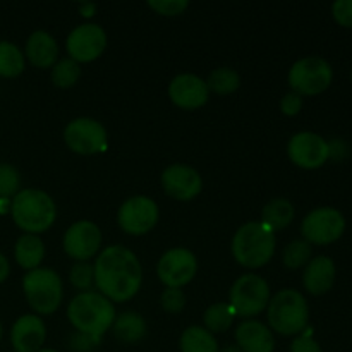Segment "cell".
I'll return each mask as SVG.
<instances>
[{
  "instance_id": "cell-1",
  "label": "cell",
  "mask_w": 352,
  "mask_h": 352,
  "mask_svg": "<svg viewBox=\"0 0 352 352\" xmlns=\"http://www.w3.org/2000/svg\"><path fill=\"white\" fill-rule=\"evenodd\" d=\"M93 268L95 285L109 301H129L138 294L143 282L140 260L124 246L105 248Z\"/></svg>"
},
{
  "instance_id": "cell-2",
  "label": "cell",
  "mask_w": 352,
  "mask_h": 352,
  "mask_svg": "<svg viewBox=\"0 0 352 352\" xmlns=\"http://www.w3.org/2000/svg\"><path fill=\"white\" fill-rule=\"evenodd\" d=\"M67 316L79 333L102 339L116 322V308L105 296L88 291L78 294L69 302Z\"/></svg>"
},
{
  "instance_id": "cell-3",
  "label": "cell",
  "mask_w": 352,
  "mask_h": 352,
  "mask_svg": "<svg viewBox=\"0 0 352 352\" xmlns=\"http://www.w3.org/2000/svg\"><path fill=\"white\" fill-rule=\"evenodd\" d=\"M10 215L16 226L26 234H40L52 227L57 208L50 196L40 189H23L10 203Z\"/></svg>"
},
{
  "instance_id": "cell-4",
  "label": "cell",
  "mask_w": 352,
  "mask_h": 352,
  "mask_svg": "<svg viewBox=\"0 0 352 352\" xmlns=\"http://www.w3.org/2000/svg\"><path fill=\"white\" fill-rule=\"evenodd\" d=\"M272 330L285 337L301 336L308 329L309 308L305 296L294 289H284L267 306Z\"/></svg>"
},
{
  "instance_id": "cell-5",
  "label": "cell",
  "mask_w": 352,
  "mask_h": 352,
  "mask_svg": "<svg viewBox=\"0 0 352 352\" xmlns=\"http://www.w3.org/2000/svg\"><path fill=\"white\" fill-rule=\"evenodd\" d=\"M275 253V234L261 222H248L234 234L232 254L246 268L265 267Z\"/></svg>"
},
{
  "instance_id": "cell-6",
  "label": "cell",
  "mask_w": 352,
  "mask_h": 352,
  "mask_svg": "<svg viewBox=\"0 0 352 352\" xmlns=\"http://www.w3.org/2000/svg\"><path fill=\"white\" fill-rule=\"evenodd\" d=\"M26 301L38 315H52L57 311L64 298L62 280L57 272L50 268H34L23 278Z\"/></svg>"
},
{
  "instance_id": "cell-7",
  "label": "cell",
  "mask_w": 352,
  "mask_h": 352,
  "mask_svg": "<svg viewBox=\"0 0 352 352\" xmlns=\"http://www.w3.org/2000/svg\"><path fill=\"white\" fill-rule=\"evenodd\" d=\"M333 79V69L325 58L305 57L289 71V85L301 96H315L325 91Z\"/></svg>"
},
{
  "instance_id": "cell-8",
  "label": "cell",
  "mask_w": 352,
  "mask_h": 352,
  "mask_svg": "<svg viewBox=\"0 0 352 352\" xmlns=\"http://www.w3.org/2000/svg\"><path fill=\"white\" fill-rule=\"evenodd\" d=\"M229 296L230 306L236 315L251 318L267 309L270 302V287L260 275L248 274L234 282Z\"/></svg>"
},
{
  "instance_id": "cell-9",
  "label": "cell",
  "mask_w": 352,
  "mask_h": 352,
  "mask_svg": "<svg viewBox=\"0 0 352 352\" xmlns=\"http://www.w3.org/2000/svg\"><path fill=\"white\" fill-rule=\"evenodd\" d=\"M344 230H346V219L339 210L332 206H320L313 210L301 223V234L306 243L318 244V246L339 241Z\"/></svg>"
},
{
  "instance_id": "cell-10",
  "label": "cell",
  "mask_w": 352,
  "mask_h": 352,
  "mask_svg": "<svg viewBox=\"0 0 352 352\" xmlns=\"http://www.w3.org/2000/svg\"><path fill=\"white\" fill-rule=\"evenodd\" d=\"M64 141L74 153L95 155L107 148V131L98 120L79 117L65 126Z\"/></svg>"
},
{
  "instance_id": "cell-11",
  "label": "cell",
  "mask_w": 352,
  "mask_h": 352,
  "mask_svg": "<svg viewBox=\"0 0 352 352\" xmlns=\"http://www.w3.org/2000/svg\"><path fill=\"white\" fill-rule=\"evenodd\" d=\"M287 155L292 164L298 167L315 170L327 164L330 158V148L320 134L305 131V133L294 134L289 140Z\"/></svg>"
},
{
  "instance_id": "cell-12",
  "label": "cell",
  "mask_w": 352,
  "mask_h": 352,
  "mask_svg": "<svg viewBox=\"0 0 352 352\" xmlns=\"http://www.w3.org/2000/svg\"><path fill=\"white\" fill-rule=\"evenodd\" d=\"M120 229L131 236H143L150 232L158 222V206L146 196H134L122 203L119 210Z\"/></svg>"
},
{
  "instance_id": "cell-13",
  "label": "cell",
  "mask_w": 352,
  "mask_h": 352,
  "mask_svg": "<svg viewBox=\"0 0 352 352\" xmlns=\"http://www.w3.org/2000/svg\"><path fill=\"white\" fill-rule=\"evenodd\" d=\"M198 272V261L196 256L186 248H174L168 250L160 258L157 267L158 278L167 287L181 289L182 285L189 284Z\"/></svg>"
},
{
  "instance_id": "cell-14",
  "label": "cell",
  "mask_w": 352,
  "mask_h": 352,
  "mask_svg": "<svg viewBox=\"0 0 352 352\" xmlns=\"http://www.w3.org/2000/svg\"><path fill=\"white\" fill-rule=\"evenodd\" d=\"M65 47L78 64L96 60L107 48V33L98 24H81L69 33Z\"/></svg>"
},
{
  "instance_id": "cell-15",
  "label": "cell",
  "mask_w": 352,
  "mask_h": 352,
  "mask_svg": "<svg viewBox=\"0 0 352 352\" xmlns=\"http://www.w3.org/2000/svg\"><path fill=\"white\" fill-rule=\"evenodd\" d=\"M102 246V232L89 220L72 223L64 236V251L76 261H86L95 256Z\"/></svg>"
},
{
  "instance_id": "cell-16",
  "label": "cell",
  "mask_w": 352,
  "mask_h": 352,
  "mask_svg": "<svg viewBox=\"0 0 352 352\" xmlns=\"http://www.w3.org/2000/svg\"><path fill=\"white\" fill-rule=\"evenodd\" d=\"M162 188L177 201H189L201 192L203 179L189 165L175 164L162 172Z\"/></svg>"
},
{
  "instance_id": "cell-17",
  "label": "cell",
  "mask_w": 352,
  "mask_h": 352,
  "mask_svg": "<svg viewBox=\"0 0 352 352\" xmlns=\"http://www.w3.org/2000/svg\"><path fill=\"white\" fill-rule=\"evenodd\" d=\"M168 96L179 109L196 110L208 102V86L206 81L195 74H181L172 79L168 86Z\"/></svg>"
},
{
  "instance_id": "cell-18",
  "label": "cell",
  "mask_w": 352,
  "mask_h": 352,
  "mask_svg": "<svg viewBox=\"0 0 352 352\" xmlns=\"http://www.w3.org/2000/svg\"><path fill=\"white\" fill-rule=\"evenodd\" d=\"M47 337V329L40 316L23 315L10 330V344L16 352H38Z\"/></svg>"
},
{
  "instance_id": "cell-19",
  "label": "cell",
  "mask_w": 352,
  "mask_h": 352,
  "mask_svg": "<svg viewBox=\"0 0 352 352\" xmlns=\"http://www.w3.org/2000/svg\"><path fill=\"white\" fill-rule=\"evenodd\" d=\"M336 263L329 256H316L309 260L302 274L305 289L313 296L327 294L336 284Z\"/></svg>"
},
{
  "instance_id": "cell-20",
  "label": "cell",
  "mask_w": 352,
  "mask_h": 352,
  "mask_svg": "<svg viewBox=\"0 0 352 352\" xmlns=\"http://www.w3.org/2000/svg\"><path fill=\"white\" fill-rule=\"evenodd\" d=\"M236 340L243 352H274L275 349L272 330L256 320L241 323L236 330Z\"/></svg>"
},
{
  "instance_id": "cell-21",
  "label": "cell",
  "mask_w": 352,
  "mask_h": 352,
  "mask_svg": "<svg viewBox=\"0 0 352 352\" xmlns=\"http://www.w3.org/2000/svg\"><path fill=\"white\" fill-rule=\"evenodd\" d=\"M58 47L57 41L47 31H34L26 41V57L34 67H52L57 60Z\"/></svg>"
},
{
  "instance_id": "cell-22",
  "label": "cell",
  "mask_w": 352,
  "mask_h": 352,
  "mask_svg": "<svg viewBox=\"0 0 352 352\" xmlns=\"http://www.w3.org/2000/svg\"><path fill=\"white\" fill-rule=\"evenodd\" d=\"M14 258L24 270L31 272L40 268V263L45 258L43 241L34 234H23L14 246Z\"/></svg>"
},
{
  "instance_id": "cell-23",
  "label": "cell",
  "mask_w": 352,
  "mask_h": 352,
  "mask_svg": "<svg viewBox=\"0 0 352 352\" xmlns=\"http://www.w3.org/2000/svg\"><path fill=\"white\" fill-rule=\"evenodd\" d=\"M113 336L124 344H136L146 336L148 327L140 313L126 311L120 316H116L113 322Z\"/></svg>"
},
{
  "instance_id": "cell-24",
  "label": "cell",
  "mask_w": 352,
  "mask_h": 352,
  "mask_svg": "<svg viewBox=\"0 0 352 352\" xmlns=\"http://www.w3.org/2000/svg\"><path fill=\"white\" fill-rule=\"evenodd\" d=\"M294 206H292L291 201L284 198H275L268 201L267 206L263 208L261 223L267 229H270L272 232H277V230H282L287 226H291V222L294 220Z\"/></svg>"
},
{
  "instance_id": "cell-25",
  "label": "cell",
  "mask_w": 352,
  "mask_h": 352,
  "mask_svg": "<svg viewBox=\"0 0 352 352\" xmlns=\"http://www.w3.org/2000/svg\"><path fill=\"white\" fill-rule=\"evenodd\" d=\"M182 352H219L215 336L198 325L188 327L181 336Z\"/></svg>"
},
{
  "instance_id": "cell-26",
  "label": "cell",
  "mask_w": 352,
  "mask_h": 352,
  "mask_svg": "<svg viewBox=\"0 0 352 352\" xmlns=\"http://www.w3.org/2000/svg\"><path fill=\"white\" fill-rule=\"evenodd\" d=\"M236 311L232 306L227 302H217V305L210 306L205 311L203 322H205V329L212 333H222L230 329V325L236 320Z\"/></svg>"
},
{
  "instance_id": "cell-27",
  "label": "cell",
  "mask_w": 352,
  "mask_h": 352,
  "mask_svg": "<svg viewBox=\"0 0 352 352\" xmlns=\"http://www.w3.org/2000/svg\"><path fill=\"white\" fill-rule=\"evenodd\" d=\"M24 71V54L10 41H0V76L17 78Z\"/></svg>"
},
{
  "instance_id": "cell-28",
  "label": "cell",
  "mask_w": 352,
  "mask_h": 352,
  "mask_svg": "<svg viewBox=\"0 0 352 352\" xmlns=\"http://www.w3.org/2000/svg\"><path fill=\"white\" fill-rule=\"evenodd\" d=\"M241 85V78L234 69L230 67H220L210 74L206 86L208 91L217 93V95H230L236 91Z\"/></svg>"
},
{
  "instance_id": "cell-29",
  "label": "cell",
  "mask_w": 352,
  "mask_h": 352,
  "mask_svg": "<svg viewBox=\"0 0 352 352\" xmlns=\"http://www.w3.org/2000/svg\"><path fill=\"white\" fill-rule=\"evenodd\" d=\"M81 76V67L72 58H64L52 67V82L58 88H71L78 82Z\"/></svg>"
},
{
  "instance_id": "cell-30",
  "label": "cell",
  "mask_w": 352,
  "mask_h": 352,
  "mask_svg": "<svg viewBox=\"0 0 352 352\" xmlns=\"http://www.w3.org/2000/svg\"><path fill=\"white\" fill-rule=\"evenodd\" d=\"M282 260L284 265L291 270H298V268L306 267L311 260V244L306 243L305 239L301 241H292L291 244H287L282 254Z\"/></svg>"
},
{
  "instance_id": "cell-31",
  "label": "cell",
  "mask_w": 352,
  "mask_h": 352,
  "mask_svg": "<svg viewBox=\"0 0 352 352\" xmlns=\"http://www.w3.org/2000/svg\"><path fill=\"white\" fill-rule=\"evenodd\" d=\"M21 175L16 167L0 164V199H9L19 192Z\"/></svg>"
},
{
  "instance_id": "cell-32",
  "label": "cell",
  "mask_w": 352,
  "mask_h": 352,
  "mask_svg": "<svg viewBox=\"0 0 352 352\" xmlns=\"http://www.w3.org/2000/svg\"><path fill=\"white\" fill-rule=\"evenodd\" d=\"M69 278H71V284L76 289L88 292L95 284V268L88 261H76L74 267L71 268Z\"/></svg>"
},
{
  "instance_id": "cell-33",
  "label": "cell",
  "mask_w": 352,
  "mask_h": 352,
  "mask_svg": "<svg viewBox=\"0 0 352 352\" xmlns=\"http://www.w3.org/2000/svg\"><path fill=\"white\" fill-rule=\"evenodd\" d=\"M162 308L167 313H172V315H177L184 309L186 306V296L181 289H172L167 287L164 292H162Z\"/></svg>"
},
{
  "instance_id": "cell-34",
  "label": "cell",
  "mask_w": 352,
  "mask_h": 352,
  "mask_svg": "<svg viewBox=\"0 0 352 352\" xmlns=\"http://www.w3.org/2000/svg\"><path fill=\"white\" fill-rule=\"evenodd\" d=\"M148 6L162 16H179L188 9V0H150Z\"/></svg>"
},
{
  "instance_id": "cell-35",
  "label": "cell",
  "mask_w": 352,
  "mask_h": 352,
  "mask_svg": "<svg viewBox=\"0 0 352 352\" xmlns=\"http://www.w3.org/2000/svg\"><path fill=\"white\" fill-rule=\"evenodd\" d=\"M332 16L342 28H352V0H337L332 6Z\"/></svg>"
},
{
  "instance_id": "cell-36",
  "label": "cell",
  "mask_w": 352,
  "mask_h": 352,
  "mask_svg": "<svg viewBox=\"0 0 352 352\" xmlns=\"http://www.w3.org/2000/svg\"><path fill=\"white\" fill-rule=\"evenodd\" d=\"M306 330H308V332L301 333V336L292 342L291 352H323L322 347H320V344L311 337V332H309L311 329H306Z\"/></svg>"
},
{
  "instance_id": "cell-37",
  "label": "cell",
  "mask_w": 352,
  "mask_h": 352,
  "mask_svg": "<svg viewBox=\"0 0 352 352\" xmlns=\"http://www.w3.org/2000/svg\"><path fill=\"white\" fill-rule=\"evenodd\" d=\"M302 109V96L298 95V93L291 91L287 95L282 96L280 100V110L285 113V116L292 117L298 116Z\"/></svg>"
},
{
  "instance_id": "cell-38",
  "label": "cell",
  "mask_w": 352,
  "mask_h": 352,
  "mask_svg": "<svg viewBox=\"0 0 352 352\" xmlns=\"http://www.w3.org/2000/svg\"><path fill=\"white\" fill-rule=\"evenodd\" d=\"M9 274H10L9 260H7V258L0 253V284H2L7 277H9Z\"/></svg>"
},
{
  "instance_id": "cell-39",
  "label": "cell",
  "mask_w": 352,
  "mask_h": 352,
  "mask_svg": "<svg viewBox=\"0 0 352 352\" xmlns=\"http://www.w3.org/2000/svg\"><path fill=\"white\" fill-rule=\"evenodd\" d=\"M79 10H81V14L85 17H91L95 16L96 6L95 3H81V6H79Z\"/></svg>"
},
{
  "instance_id": "cell-40",
  "label": "cell",
  "mask_w": 352,
  "mask_h": 352,
  "mask_svg": "<svg viewBox=\"0 0 352 352\" xmlns=\"http://www.w3.org/2000/svg\"><path fill=\"white\" fill-rule=\"evenodd\" d=\"M222 352H243V351H241L237 346H227Z\"/></svg>"
},
{
  "instance_id": "cell-41",
  "label": "cell",
  "mask_w": 352,
  "mask_h": 352,
  "mask_svg": "<svg viewBox=\"0 0 352 352\" xmlns=\"http://www.w3.org/2000/svg\"><path fill=\"white\" fill-rule=\"evenodd\" d=\"M38 352H58V351H54V349H40Z\"/></svg>"
},
{
  "instance_id": "cell-42",
  "label": "cell",
  "mask_w": 352,
  "mask_h": 352,
  "mask_svg": "<svg viewBox=\"0 0 352 352\" xmlns=\"http://www.w3.org/2000/svg\"><path fill=\"white\" fill-rule=\"evenodd\" d=\"M0 339H2V323H0Z\"/></svg>"
},
{
  "instance_id": "cell-43",
  "label": "cell",
  "mask_w": 352,
  "mask_h": 352,
  "mask_svg": "<svg viewBox=\"0 0 352 352\" xmlns=\"http://www.w3.org/2000/svg\"><path fill=\"white\" fill-rule=\"evenodd\" d=\"M351 81H352V71H351Z\"/></svg>"
}]
</instances>
